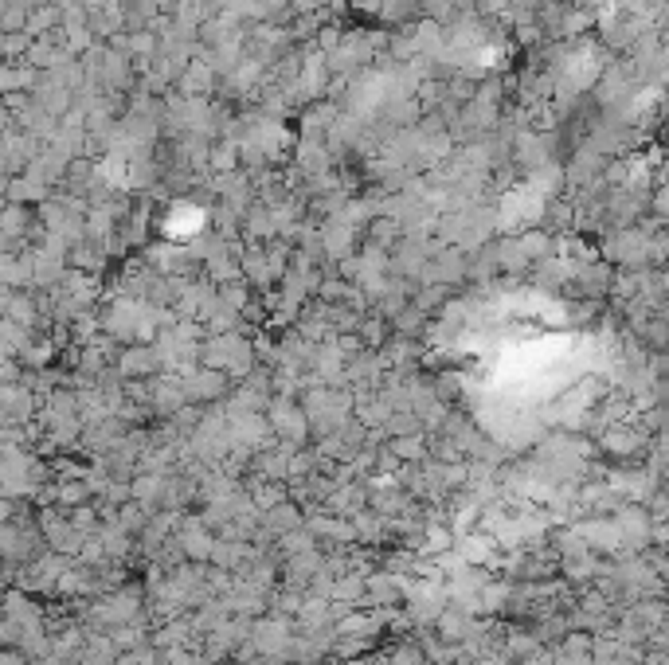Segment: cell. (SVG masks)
Segmentation results:
<instances>
[{
  "label": "cell",
  "mask_w": 669,
  "mask_h": 665,
  "mask_svg": "<svg viewBox=\"0 0 669 665\" xmlns=\"http://www.w3.org/2000/svg\"><path fill=\"white\" fill-rule=\"evenodd\" d=\"M294 525H298V513H294V509H286V505H282V509H274V513H270V529L274 532H290Z\"/></svg>",
  "instance_id": "obj_1"
}]
</instances>
